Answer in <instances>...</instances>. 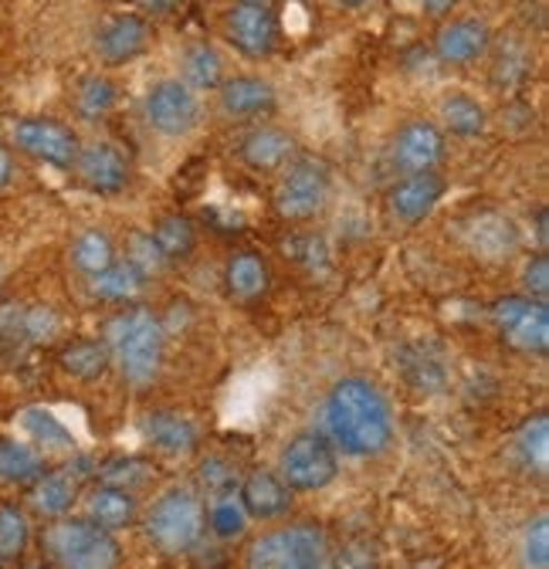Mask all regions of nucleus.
I'll use <instances>...</instances> for the list:
<instances>
[{"label": "nucleus", "instance_id": "f257e3e1", "mask_svg": "<svg viewBox=\"0 0 549 569\" xmlns=\"http://www.w3.org/2000/svg\"><path fill=\"white\" fill-rule=\"evenodd\" d=\"M326 431L332 438L329 445L342 448V455L370 458L387 451L393 441V410L387 393L363 377L339 380L326 397Z\"/></svg>", "mask_w": 549, "mask_h": 569}, {"label": "nucleus", "instance_id": "f03ea898", "mask_svg": "<svg viewBox=\"0 0 549 569\" xmlns=\"http://www.w3.org/2000/svg\"><path fill=\"white\" fill-rule=\"evenodd\" d=\"M102 342L116 360L119 373L136 387L150 383L163 367V326L143 306H129L119 316H112Z\"/></svg>", "mask_w": 549, "mask_h": 569}, {"label": "nucleus", "instance_id": "7ed1b4c3", "mask_svg": "<svg viewBox=\"0 0 549 569\" xmlns=\"http://www.w3.org/2000/svg\"><path fill=\"white\" fill-rule=\"evenodd\" d=\"M41 552L54 569H119L122 546L89 519H58L41 532Z\"/></svg>", "mask_w": 549, "mask_h": 569}, {"label": "nucleus", "instance_id": "20e7f679", "mask_svg": "<svg viewBox=\"0 0 549 569\" xmlns=\"http://www.w3.org/2000/svg\"><path fill=\"white\" fill-rule=\"evenodd\" d=\"M244 569H332V549L319 526L299 522L254 539Z\"/></svg>", "mask_w": 549, "mask_h": 569}, {"label": "nucleus", "instance_id": "39448f33", "mask_svg": "<svg viewBox=\"0 0 549 569\" xmlns=\"http://www.w3.org/2000/svg\"><path fill=\"white\" fill-rule=\"evenodd\" d=\"M203 529H208V512H203V502L190 488H167L147 516L150 542L170 556L193 549Z\"/></svg>", "mask_w": 549, "mask_h": 569}, {"label": "nucleus", "instance_id": "423d86ee", "mask_svg": "<svg viewBox=\"0 0 549 569\" xmlns=\"http://www.w3.org/2000/svg\"><path fill=\"white\" fill-rule=\"evenodd\" d=\"M336 475H339V458L329 438L316 431H302L286 445L279 461V478L289 485V491H319L332 485Z\"/></svg>", "mask_w": 549, "mask_h": 569}, {"label": "nucleus", "instance_id": "0eeeda50", "mask_svg": "<svg viewBox=\"0 0 549 569\" xmlns=\"http://www.w3.org/2000/svg\"><path fill=\"white\" fill-rule=\"evenodd\" d=\"M329 197V173L316 160H296L274 187V210L286 221H309L322 210Z\"/></svg>", "mask_w": 549, "mask_h": 569}, {"label": "nucleus", "instance_id": "6e6552de", "mask_svg": "<svg viewBox=\"0 0 549 569\" xmlns=\"http://www.w3.org/2000/svg\"><path fill=\"white\" fill-rule=\"evenodd\" d=\"M492 319L502 339L522 352H546L549 346V309L526 296H506L492 306Z\"/></svg>", "mask_w": 549, "mask_h": 569}, {"label": "nucleus", "instance_id": "1a4fd4ad", "mask_svg": "<svg viewBox=\"0 0 549 569\" xmlns=\"http://www.w3.org/2000/svg\"><path fill=\"white\" fill-rule=\"evenodd\" d=\"M224 31L228 41L244 54V58H268L279 44V14H274L271 4H261V0H244V4H234L224 14Z\"/></svg>", "mask_w": 549, "mask_h": 569}, {"label": "nucleus", "instance_id": "9d476101", "mask_svg": "<svg viewBox=\"0 0 549 569\" xmlns=\"http://www.w3.org/2000/svg\"><path fill=\"white\" fill-rule=\"evenodd\" d=\"M18 150L48 163V167H72L82 153L76 129H68L58 119H21L14 129Z\"/></svg>", "mask_w": 549, "mask_h": 569}, {"label": "nucleus", "instance_id": "9b49d317", "mask_svg": "<svg viewBox=\"0 0 549 569\" xmlns=\"http://www.w3.org/2000/svg\"><path fill=\"white\" fill-rule=\"evenodd\" d=\"M143 116L150 122V129H157L160 136H187L197 119H200V102L197 96L177 82V79H167V82H157L150 92H147V102H143Z\"/></svg>", "mask_w": 549, "mask_h": 569}, {"label": "nucleus", "instance_id": "f8f14e48", "mask_svg": "<svg viewBox=\"0 0 549 569\" xmlns=\"http://www.w3.org/2000/svg\"><path fill=\"white\" fill-rule=\"evenodd\" d=\"M96 471V465L89 458H76L61 465L58 471L51 475H41L31 488V509L38 516H48V519H61L68 509L79 502V495L89 481V475Z\"/></svg>", "mask_w": 549, "mask_h": 569}, {"label": "nucleus", "instance_id": "ddd939ff", "mask_svg": "<svg viewBox=\"0 0 549 569\" xmlns=\"http://www.w3.org/2000/svg\"><path fill=\"white\" fill-rule=\"evenodd\" d=\"M441 160H445V136L438 126H431L425 119L407 122L390 147V163L397 170H403L407 177L410 173H431Z\"/></svg>", "mask_w": 549, "mask_h": 569}, {"label": "nucleus", "instance_id": "4468645a", "mask_svg": "<svg viewBox=\"0 0 549 569\" xmlns=\"http://www.w3.org/2000/svg\"><path fill=\"white\" fill-rule=\"evenodd\" d=\"M445 190H448V183H445V177L438 170H431V173H410V177H403L390 190L387 203H390V213H393L397 221L421 224L428 213L441 203Z\"/></svg>", "mask_w": 549, "mask_h": 569}, {"label": "nucleus", "instance_id": "2eb2a0df", "mask_svg": "<svg viewBox=\"0 0 549 569\" xmlns=\"http://www.w3.org/2000/svg\"><path fill=\"white\" fill-rule=\"evenodd\" d=\"M58 332V316L41 306H8L0 309V346L21 352L28 346L48 342Z\"/></svg>", "mask_w": 549, "mask_h": 569}, {"label": "nucleus", "instance_id": "dca6fc26", "mask_svg": "<svg viewBox=\"0 0 549 569\" xmlns=\"http://www.w3.org/2000/svg\"><path fill=\"white\" fill-rule=\"evenodd\" d=\"M150 44V24L140 14H116L96 34V51L106 64H126Z\"/></svg>", "mask_w": 549, "mask_h": 569}, {"label": "nucleus", "instance_id": "f3484780", "mask_svg": "<svg viewBox=\"0 0 549 569\" xmlns=\"http://www.w3.org/2000/svg\"><path fill=\"white\" fill-rule=\"evenodd\" d=\"M79 180L96 193H119L129 183V163L112 142H92L76 160Z\"/></svg>", "mask_w": 549, "mask_h": 569}, {"label": "nucleus", "instance_id": "a211bd4d", "mask_svg": "<svg viewBox=\"0 0 549 569\" xmlns=\"http://www.w3.org/2000/svg\"><path fill=\"white\" fill-rule=\"evenodd\" d=\"M492 41V31L486 21L478 18H458L445 24L435 38V51L448 64H471L475 58H482Z\"/></svg>", "mask_w": 549, "mask_h": 569}, {"label": "nucleus", "instance_id": "6ab92c4d", "mask_svg": "<svg viewBox=\"0 0 549 569\" xmlns=\"http://www.w3.org/2000/svg\"><path fill=\"white\" fill-rule=\"evenodd\" d=\"M238 502L244 509V516H254V519H279L289 512L292 506V491L289 485L271 475V471H251L238 491Z\"/></svg>", "mask_w": 549, "mask_h": 569}, {"label": "nucleus", "instance_id": "aec40b11", "mask_svg": "<svg viewBox=\"0 0 549 569\" xmlns=\"http://www.w3.org/2000/svg\"><path fill=\"white\" fill-rule=\"evenodd\" d=\"M241 160L258 170V173H268V170H279L292 160L296 153V139L282 129H274V126H261V129H251L244 139H241V147H238Z\"/></svg>", "mask_w": 549, "mask_h": 569}, {"label": "nucleus", "instance_id": "412c9836", "mask_svg": "<svg viewBox=\"0 0 549 569\" xmlns=\"http://www.w3.org/2000/svg\"><path fill=\"white\" fill-rule=\"evenodd\" d=\"M86 512H89V522H96L106 532H116V529L132 526V519H136V498H132V491H122V488H112V485H99V488H92L86 495Z\"/></svg>", "mask_w": 549, "mask_h": 569}, {"label": "nucleus", "instance_id": "4be33fe9", "mask_svg": "<svg viewBox=\"0 0 549 569\" xmlns=\"http://www.w3.org/2000/svg\"><path fill=\"white\" fill-rule=\"evenodd\" d=\"M143 435L163 455H190L197 448V427L187 417L170 413V410L150 413L143 423Z\"/></svg>", "mask_w": 549, "mask_h": 569}, {"label": "nucleus", "instance_id": "5701e85b", "mask_svg": "<svg viewBox=\"0 0 549 569\" xmlns=\"http://www.w3.org/2000/svg\"><path fill=\"white\" fill-rule=\"evenodd\" d=\"M268 281H271V274H268V264L261 254H254V251L231 254V261L224 268V284L234 299H241V302L261 299L268 292Z\"/></svg>", "mask_w": 549, "mask_h": 569}, {"label": "nucleus", "instance_id": "b1692460", "mask_svg": "<svg viewBox=\"0 0 549 569\" xmlns=\"http://www.w3.org/2000/svg\"><path fill=\"white\" fill-rule=\"evenodd\" d=\"M112 363L102 339H72L58 349V367L76 380H99Z\"/></svg>", "mask_w": 549, "mask_h": 569}, {"label": "nucleus", "instance_id": "393cba45", "mask_svg": "<svg viewBox=\"0 0 549 569\" xmlns=\"http://www.w3.org/2000/svg\"><path fill=\"white\" fill-rule=\"evenodd\" d=\"M221 106L228 116H261L274 109V89L254 76H234L221 86Z\"/></svg>", "mask_w": 549, "mask_h": 569}, {"label": "nucleus", "instance_id": "a878e982", "mask_svg": "<svg viewBox=\"0 0 549 569\" xmlns=\"http://www.w3.org/2000/svg\"><path fill=\"white\" fill-rule=\"evenodd\" d=\"M41 475H44V458L34 448L0 435V488L34 485Z\"/></svg>", "mask_w": 549, "mask_h": 569}, {"label": "nucleus", "instance_id": "bb28decb", "mask_svg": "<svg viewBox=\"0 0 549 569\" xmlns=\"http://www.w3.org/2000/svg\"><path fill=\"white\" fill-rule=\"evenodd\" d=\"M221 76H224V61L221 54L208 44H190L187 54H183V86L193 92V89H218L221 86Z\"/></svg>", "mask_w": 549, "mask_h": 569}, {"label": "nucleus", "instance_id": "cd10ccee", "mask_svg": "<svg viewBox=\"0 0 549 569\" xmlns=\"http://www.w3.org/2000/svg\"><path fill=\"white\" fill-rule=\"evenodd\" d=\"M143 284H147V278L129 261H116L112 268H106L102 274L92 278V292L106 302H132L143 292Z\"/></svg>", "mask_w": 549, "mask_h": 569}, {"label": "nucleus", "instance_id": "c85d7f7f", "mask_svg": "<svg viewBox=\"0 0 549 569\" xmlns=\"http://www.w3.org/2000/svg\"><path fill=\"white\" fill-rule=\"evenodd\" d=\"M21 427L31 435V441L38 448H48V451H72L76 448V438L72 431L44 407H31L21 413Z\"/></svg>", "mask_w": 549, "mask_h": 569}, {"label": "nucleus", "instance_id": "c756f323", "mask_svg": "<svg viewBox=\"0 0 549 569\" xmlns=\"http://www.w3.org/2000/svg\"><path fill=\"white\" fill-rule=\"evenodd\" d=\"M516 458L522 461L526 471L546 475V465H549V420H546V413H536L526 420V427L516 438Z\"/></svg>", "mask_w": 549, "mask_h": 569}, {"label": "nucleus", "instance_id": "7c9ffc66", "mask_svg": "<svg viewBox=\"0 0 549 569\" xmlns=\"http://www.w3.org/2000/svg\"><path fill=\"white\" fill-rule=\"evenodd\" d=\"M519 241V231L509 218H499V213H482V218L475 221V234H471V244L475 251H482L489 258H502L516 248Z\"/></svg>", "mask_w": 549, "mask_h": 569}, {"label": "nucleus", "instance_id": "2f4dec72", "mask_svg": "<svg viewBox=\"0 0 549 569\" xmlns=\"http://www.w3.org/2000/svg\"><path fill=\"white\" fill-rule=\"evenodd\" d=\"M72 264L79 268V271H86V274H102L106 268H112L116 264V248H112V241H109V234L106 231H82L79 238H76V244H72Z\"/></svg>", "mask_w": 549, "mask_h": 569}, {"label": "nucleus", "instance_id": "473e14b6", "mask_svg": "<svg viewBox=\"0 0 549 569\" xmlns=\"http://www.w3.org/2000/svg\"><path fill=\"white\" fill-rule=\"evenodd\" d=\"M150 238L157 241V248L163 251V258L173 264L180 258H187L197 244V231L187 218H180V213H170V218H160L157 228L150 231Z\"/></svg>", "mask_w": 549, "mask_h": 569}, {"label": "nucleus", "instance_id": "72a5a7b5", "mask_svg": "<svg viewBox=\"0 0 549 569\" xmlns=\"http://www.w3.org/2000/svg\"><path fill=\"white\" fill-rule=\"evenodd\" d=\"M441 119L455 136H478L486 129V109L461 92L441 102Z\"/></svg>", "mask_w": 549, "mask_h": 569}, {"label": "nucleus", "instance_id": "f704fd0d", "mask_svg": "<svg viewBox=\"0 0 549 569\" xmlns=\"http://www.w3.org/2000/svg\"><path fill=\"white\" fill-rule=\"evenodd\" d=\"M31 539L28 519L18 506H0V562H14L24 556Z\"/></svg>", "mask_w": 549, "mask_h": 569}, {"label": "nucleus", "instance_id": "c9c22d12", "mask_svg": "<svg viewBox=\"0 0 549 569\" xmlns=\"http://www.w3.org/2000/svg\"><path fill=\"white\" fill-rule=\"evenodd\" d=\"M153 475H157V468L150 461H143V458H116V461H106L99 468L102 485H112V488H122V491L143 488Z\"/></svg>", "mask_w": 549, "mask_h": 569}, {"label": "nucleus", "instance_id": "e433bc0d", "mask_svg": "<svg viewBox=\"0 0 549 569\" xmlns=\"http://www.w3.org/2000/svg\"><path fill=\"white\" fill-rule=\"evenodd\" d=\"M116 99H119L116 82H112V79L96 76V79H86V82H82L76 106H79V112H82L86 119H102V116L116 106Z\"/></svg>", "mask_w": 549, "mask_h": 569}, {"label": "nucleus", "instance_id": "4c0bfd02", "mask_svg": "<svg viewBox=\"0 0 549 569\" xmlns=\"http://www.w3.org/2000/svg\"><path fill=\"white\" fill-rule=\"evenodd\" d=\"M522 566L549 569V516L546 512H539L522 532Z\"/></svg>", "mask_w": 549, "mask_h": 569}, {"label": "nucleus", "instance_id": "58836bf2", "mask_svg": "<svg viewBox=\"0 0 549 569\" xmlns=\"http://www.w3.org/2000/svg\"><path fill=\"white\" fill-rule=\"evenodd\" d=\"M244 522H248V516H244V509H241V502H238V495H234V491H228V495H214V506H211V526H214V532H218L221 539H234V536H241V532H244Z\"/></svg>", "mask_w": 549, "mask_h": 569}, {"label": "nucleus", "instance_id": "ea45409f", "mask_svg": "<svg viewBox=\"0 0 549 569\" xmlns=\"http://www.w3.org/2000/svg\"><path fill=\"white\" fill-rule=\"evenodd\" d=\"M126 261H129L136 271H140L143 278L160 274V271H167V268H170V261L163 258V251L157 248V241H153L150 234H132V238H129Z\"/></svg>", "mask_w": 549, "mask_h": 569}, {"label": "nucleus", "instance_id": "a19ab883", "mask_svg": "<svg viewBox=\"0 0 549 569\" xmlns=\"http://www.w3.org/2000/svg\"><path fill=\"white\" fill-rule=\"evenodd\" d=\"M522 281H526V299H532V302H542L546 306V296H549V258H546V251L542 254H536L529 264H526V271H522Z\"/></svg>", "mask_w": 549, "mask_h": 569}, {"label": "nucleus", "instance_id": "79ce46f5", "mask_svg": "<svg viewBox=\"0 0 549 569\" xmlns=\"http://www.w3.org/2000/svg\"><path fill=\"white\" fill-rule=\"evenodd\" d=\"M336 569H377V552L370 542H350L342 546L339 556H332Z\"/></svg>", "mask_w": 549, "mask_h": 569}, {"label": "nucleus", "instance_id": "37998d69", "mask_svg": "<svg viewBox=\"0 0 549 569\" xmlns=\"http://www.w3.org/2000/svg\"><path fill=\"white\" fill-rule=\"evenodd\" d=\"M200 478L208 481V488H211L214 495H228V491H234V475H231V468H228L224 461H218V458L203 461Z\"/></svg>", "mask_w": 549, "mask_h": 569}, {"label": "nucleus", "instance_id": "c03bdc74", "mask_svg": "<svg viewBox=\"0 0 549 569\" xmlns=\"http://www.w3.org/2000/svg\"><path fill=\"white\" fill-rule=\"evenodd\" d=\"M11 177H14V157H11V150L4 147V142H0V190L11 183Z\"/></svg>", "mask_w": 549, "mask_h": 569}, {"label": "nucleus", "instance_id": "a18cd8bd", "mask_svg": "<svg viewBox=\"0 0 549 569\" xmlns=\"http://www.w3.org/2000/svg\"><path fill=\"white\" fill-rule=\"evenodd\" d=\"M536 238H539V244L546 248V241H549V231H546V207L536 213Z\"/></svg>", "mask_w": 549, "mask_h": 569}, {"label": "nucleus", "instance_id": "49530a36", "mask_svg": "<svg viewBox=\"0 0 549 569\" xmlns=\"http://www.w3.org/2000/svg\"><path fill=\"white\" fill-rule=\"evenodd\" d=\"M28 569H48V566H28Z\"/></svg>", "mask_w": 549, "mask_h": 569}, {"label": "nucleus", "instance_id": "de8ad7c7", "mask_svg": "<svg viewBox=\"0 0 549 569\" xmlns=\"http://www.w3.org/2000/svg\"><path fill=\"white\" fill-rule=\"evenodd\" d=\"M0 569H4V562H0Z\"/></svg>", "mask_w": 549, "mask_h": 569}]
</instances>
